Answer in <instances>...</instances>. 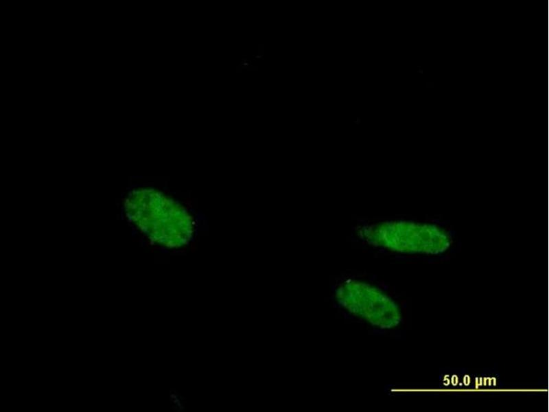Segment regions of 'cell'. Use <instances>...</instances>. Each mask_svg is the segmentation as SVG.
I'll return each instance as SVG.
<instances>
[{"label": "cell", "mask_w": 549, "mask_h": 412, "mask_svg": "<svg viewBox=\"0 0 549 412\" xmlns=\"http://www.w3.org/2000/svg\"><path fill=\"white\" fill-rule=\"evenodd\" d=\"M141 201V223L156 242L170 248L189 242L194 233V220L184 207L155 192L143 194Z\"/></svg>", "instance_id": "6da1fadb"}, {"label": "cell", "mask_w": 549, "mask_h": 412, "mask_svg": "<svg viewBox=\"0 0 549 412\" xmlns=\"http://www.w3.org/2000/svg\"><path fill=\"white\" fill-rule=\"evenodd\" d=\"M366 232L367 240L400 252L438 253L445 251L452 239L445 230L435 225L409 222H393L377 225Z\"/></svg>", "instance_id": "7a4b0ae2"}, {"label": "cell", "mask_w": 549, "mask_h": 412, "mask_svg": "<svg viewBox=\"0 0 549 412\" xmlns=\"http://www.w3.org/2000/svg\"><path fill=\"white\" fill-rule=\"evenodd\" d=\"M336 296L342 306L374 326L391 328L400 322V313L394 301L368 284L346 282L337 290Z\"/></svg>", "instance_id": "3957f363"}]
</instances>
